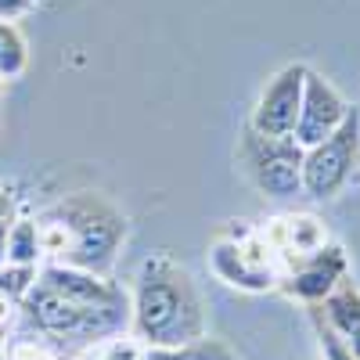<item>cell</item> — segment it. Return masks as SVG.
I'll return each instance as SVG.
<instances>
[{
	"instance_id": "obj_23",
	"label": "cell",
	"mask_w": 360,
	"mask_h": 360,
	"mask_svg": "<svg viewBox=\"0 0 360 360\" xmlns=\"http://www.w3.org/2000/svg\"><path fill=\"white\" fill-rule=\"evenodd\" d=\"M0 98H4V83H0Z\"/></svg>"
},
{
	"instance_id": "obj_9",
	"label": "cell",
	"mask_w": 360,
	"mask_h": 360,
	"mask_svg": "<svg viewBox=\"0 0 360 360\" xmlns=\"http://www.w3.org/2000/svg\"><path fill=\"white\" fill-rule=\"evenodd\" d=\"M346 115H349V105L339 94V86L310 69L307 72V86H303V108H299V123H295L292 141L307 152V148L332 137L346 123Z\"/></svg>"
},
{
	"instance_id": "obj_6",
	"label": "cell",
	"mask_w": 360,
	"mask_h": 360,
	"mask_svg": "<svg viewBox=\"0 0 360 360\" xmlns=\"http://www.w3.org/2000/svg\"><path fill=\"white\" fill-rule=\"evenodd\" d=\"M360 155V112L349 108L346 123L303 155V191L310 198H332L342 191Z\"/></svg>"
},
{
	"instance_id": "obj_22",
	"label": "cell",
	"mask_w": 360,
	"mask_h": 360,
	"mask_svg": "<svg viewBox=\"0 0 360 360\" xmlns=\"http://www.w3.org/2000/svg\"><path fill=\"white\" fill-rule=\"evenodd\" d=\"M0 360H8V349H4V342H0Z\"/></svg>"
},
{
	"instance_id": "obj_2",
	"label": "cell",
	"mask_w": 360,
	"mask_h": 360,
	"mask_svg": "<svg viewBox=\"0 0 360 360\" xmlns=\"http://www.w3.org/2000/svg\"><path fill=\"white\" fill-rule=\"evenodd\" d=\"M51 213L72 231V252H69V266L90 270V274H105L115 263L119 245L127 242V217L94 191H76L65 195Z\"/></svg>"
},
{
	"instance_id": "obj_10",
	"label": "cell",
	"mask_w": 360,
	"mask_h": 360,
	"mask_svg": "<svg viewBox=\"0 0 360 360\" xmlns=\"http://www.w3.org/2000/svg\"><path fill=\"white\" fill-rule=\"evenodd\" d=\"M324 303H328V324H332V335L346 346V353L353 360H360V288L342 281Z\"/></svg>"
},
{
	"instance_id": "obj_21",
	"label": "cell",
	"mask_w": 360,
	"mask_h": 360,
	"mask_svg": "<svg viewBox=\"0 0 360 360\" xmlns=\"http://www.w3.org/2000/svg\"><path fill=\"white\" fill-rule=\"evenodd\" d=\"M8 231H11V220H0V266L8 263Z\"/></svg>"
},
{
	"instance_id": "obj_7",
	"label": "cell",
	"mask_w": 360,
	"mask_h": 360,
	"mask_svg": "<svg viewBox=\"0 0 360 360\" xmlns=\"http://www.w3.org/2000/svg\"><path fill=\"white\" fill-rule=\"evenodd\" d=\"M307 65H285L270 76L263 94L252 108L249 130L259 137H292L299 123V108H303V86H307Z\"/></svg>"
},
{
	"instance_id": "obj_19",
	"label": "cell",
	"mask_w": 360,
	"mask_h": 360,
	"mask_svg": "<svg viewBox=\"0 0 360 360\" xmlns=\"http://www.w3.org/2000/svg\"><path fill=\"white\" fill-rule=\"evenodd\" d=\"M15 310H18V303H11V299L0 295V332H4V328L15 321Z\"/></svg>"
},
{
	"instance_id": "obj_4",
	"label": "cell",
	"mask_w": 360,
	"mask_h": 360,
	"mask_svg": "<svg viewBox=\"0 0 360 360\" xmlns=\"http://www.w3.org/2000/svg\"><path fill=\"white\" fill-rule=\"evenodd\" d=\"M209 270L231 288L242 292H274L281 285L278 252L266 245L259 231L238 227V234H224L209 249Z\"/></svg>"
},
{
	"instance_id": "obj_18",
	"label": "cell",
	"mask_w": 360,
	"mask_h": 360,
	"mask_svg": "<svg viewBox=\"0 0 360 360\" xmlns=\"http://www.w3.org/2000/svg\"><path fill=\"white\" fill-rule=\"evenodd\" d=\"M324 349H328V360H353L349 353H346V346L335 339V335H328V342H324Z\"/></svg>"
},
{
	"instance_id": "obj_5",
	"label": "cell",
	"mask_w": 360,
	"mask_h": 360,
	"mask_svg": "<svg viewBox=\"0 0 360 360\" xmlns=\"http://www.w3.org/2000/svg\"><path fill=\"white\" fill-rule=\"evenodd\" d=\"M303 148L292 137H259L245 130L242 137V169L266 198H292L303 191Z\"/></svg>"
},
{
	"instance_id": "obj_20",
	"label": "cell",
	"mask_w": 360,
	"mask_h": 360,
	"mask_svg": "<svg viewBox=\"0 0 360 360\" xmlns=\"http://www.w3.org/2000/svg\"><path fill=\"white\" fill-rule=\"evenodd\" d=\"M0 220H15V198L8 191H0Z\"/></svg>"
},
{
	"instance_id": "obj_3",
	"label": "cell",
	"mask_w": 360,
	"mask_h": 360,
	"mask_svg": "<svg viewBox=\"0 0 360 360\" xmlns=\"http://www.w3.org/2000/svg\"><path fill=\"white\" fill-rule=\"evenodd\" d=\"M18 310H25L37 332L54 339H76V342L112 339L130 328V307H83L44 281L33 285V292L22 299Z\"/></svg>"
},
{
	"instance_id": "obj_11",
	"label": "cell",
	"mask_w": 360,
	"mask_h": 360,
	"mask_svg": "<svg viewBox=\"0 0 360 360\" xmlns=\"http://www.w3.org/2000/svg\"><path fill=\"white\" fill-rule=\"evenodd\" d=\"M8 263L18 266H44L40 252V224L29 217H15L8 231Z\"/></svg>"
},
{
	"instance_id": "obj_12",
	"label": "cell",
	"mask_w": 360,
	"mask_h": 360,
	"mask_svg": "<svg viewBox=\"0 0 360 360\" xmlns=\"http://www.w3.org/2000/svg\"><path fill=\"white\" fill-rule=\"evenodd\" d=\"M29 69V44L15 22H0V83L18 79Z\"/></svg>"
},
{
	"instance_id": "obj_17",
	"label": "cell",
	"mask_w": 360,
	"mask_h": 360,
	"mask_svg": "<svg viewBox=\"0 0 360 360\" xmlns=\"http://www.w3.org/2000/svg\"><path fill=\"white\" fill-rule=\"evenodd\" d=\"M40 0H0V22H18L22 15H29Z\"/></svg>"
},
{
	"instance_id": "obj_8",
	"label": "cell",
	"mask_w": 360,
	"mask_h": 360,
	"mask_svg": "<svg viewBox=\"0 0 360 360\" xmlns=\"http://www.w3.org/2000/svg\"><path fill=\"white\" fill-rule=\"evenodd\" d=\"M346 281V252L339 245H321L310 256H292L281 266V292L299 303H324Z\"/></svg>"
},
{
	"instance_id": "obj_1",
	"label": "cell",
	"mask_w": 360,
	"mask_h": 360,
	"mask_svg": "<svg viewBox=\"0 0 360 360\" xmlns=\"http://www.w3.org/2000/svg\"><path fill=\"white\" fill-rule=\"evenodd\" d=\"M130 335L148 349H173L205 339V303L188 266L169 252L144 256L130 292Z\"/></svg>"
},
{
	"instance_id": "obj_14",
	"label": "cell",
	"mask_w": 360,
	"mask_h": 360,
	"mask_svg": "<svg viewBox=\"0 0 360 360\" xmlns=\"http://www.w3.org/2000/svg\"><path fill=\"white\" fill-rule=\"evenodd\" d=\"M37 281H40V266H18V263L0 266V295L18 303V307H22V299L33 292Z\"/></svg>"
},
{
	"instance_id": "obj_13",
	"label": "cell",
	"mask_w": 360,
	"mask_h": 360,
	"mask_svg": "<svg viewBox=\"0 0 360 360\" xmlns=\"http://www.w3.org/2000/svg\"><path fill=\"white\" fill-rule=\"evenodd\" d=\"M144 360H238L231 346L220 339H198L188 346H173V349H144Z\"/></svg>"
},
{
	"instance_id": "obj_16",
	"label": "cell",
	"mask_w": 360,
	"mask_h": 360,
	"mask_svg": "<svg viewBox=\"0 0 360 360\" xmlns=\"http://www.w3.org/2000/svg\"><path fill=\"white\" fill-rule=\"evenodd\" d=\"M8 360H58V353H51V349H47L44 342H37V339H29V342L11 346Z\"/></svg>"
},
{
	"instance_id": "obj_15",
	"label": "cell",
	"mask_w": 360,
	"mask_h": 360,
	"mask_svg": "<svg viewBox=\"0 0 360 360\" xmlns=\"http://www.w3.org/2000/svg\"><path fill=\"white\" fill-rule=\"evenodd\" d=\"M144 349H148V346H144L141 339H134L130 332H123V335L105 339L98 360H144Z\"/></svg>"
}]
</instances>
